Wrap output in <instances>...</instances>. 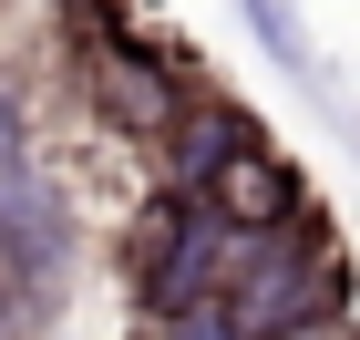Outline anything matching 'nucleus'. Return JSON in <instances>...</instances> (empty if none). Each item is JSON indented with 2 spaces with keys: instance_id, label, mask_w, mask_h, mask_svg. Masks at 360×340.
<instances>
[{
  "instance_id": "nucleus-3",
  "label": "nucleus",
  "mask_w": 360,
  "mask_h": 340,
  "mask_svg": "<svg viewBox=\"0 0 360 340\" xmlns=\"http://www.w3.org/2000/svg\"><path fill=\"white\" fill-rule=\"evenodd\" d=\"M206 206H217L237 237H278V227H299L309 196H299V165L288 155H268V144H248V155H226L217 175H206Z\"/></svg>"
},
{
  "instance_id": "nucleus-2",
  "label": "nucleus",
  "mask_w": 360,
  "mask_h": 340,
  "mask_svg": "<svg viewBox=\"0 0 360 340\" xmlns=\"http://www.w3.org/2000/svg\"><path fill=\"white\" fill-rule=\"evenodd\" d=\"M93 103H103L113 134H144V144H175V124H186L175 73L155 52H134V42H93Z\"/></svg>"
},
{
  "instance_id": "nucleus-4",
  "label": "nucleus",
  "mask_w": 360,
  "mask_h": 340,
  "mask_svg": "<svg viewBox=\"0 0 360 340\" xmlns=\"http://www.w3.org/2000/svg\"><path fill=\"white\" fill-rule=\"evenodd\" d=\"M155 340H248V320L226 310V289H206V299H186V310L155 320Z\"/></svg>"
},
{
  "instance_id": "nucleus-1",
  "label": "nucleus",
  "mask_w": 360,
  "mask_h": 340,
  "mask_svg": "<svg viewBox=\"0 0 360 340\" xmlns=\"http://www.w3.org/2000/svg\"><path fill=\"white\" fill-rule=\"evenodd\" d=\"M226 310L248 320V340H278V330H299V320H350V258L319 227L248 237L237 268H226Z\"/></svg>"
},
{
  "instance_id": "nucleus-5",
  "label": "nucleus",
  "mask_w": 360,
  "mask_h": 340,
  "mask_svg": "<svg viewBox=\"0 0 360 340\" xmlns=\"http://www.w3.org/2000/svg\"><path fill=\"white\" fill-rule=\"evenodd\" d=\"M278 340H360L350 320H299V330H278Z\"/></svg>"
}]
</instances>
